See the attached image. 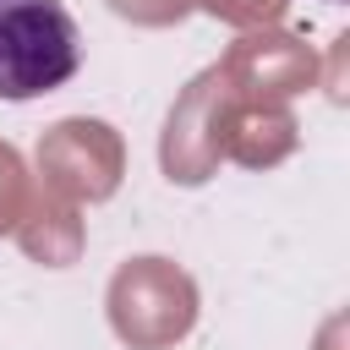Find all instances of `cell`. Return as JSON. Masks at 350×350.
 I'll list each match as a JSON object with an SVG mask.
<instances>
[{"label":"cell","instance_id":"1","mask_svg":"<svg viewBox=\"0 0 350 350\" xmlns=\"http://www.w3.org/2000/svg\"><path fill=\"white\" fill-rule=\"evenodd\" d=\"M82 66V27L60 0H0V98L55 93Z\"/></svg>","mask_w":350,"mask_h":350},{"label":"cell","instance_id":"2","mask_svg":"<svg viewBox=\"0 0 350 350\" xmlns=\"http://www.w3.org/2000/svg\"><path fill=\"white\" fill-rule=\"evenodd\" d=\"M328 5H345V0H328Z\"/></svg>","mask_w":350,"mask_h":350}]
</instances>
